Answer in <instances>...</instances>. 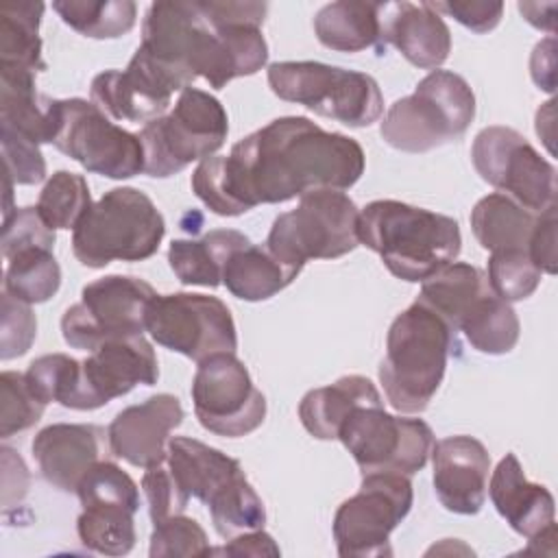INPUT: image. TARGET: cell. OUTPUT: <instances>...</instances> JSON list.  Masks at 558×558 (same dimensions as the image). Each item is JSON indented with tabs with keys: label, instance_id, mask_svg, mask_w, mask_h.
Wrapping results in <instances>:
<instances>
[{
	"label": "cell",
	"instance_id": "1",
	"mask_svg": "<svg viewBox=\"0 0 558 558\" xmlns=\"http://www.w3.org/2000/svg\"><path fill=\"white\" fill-rule=\"evenodd\" d=\"M362 146L303 116L275 118L192 172V192L218 216L286 203L314 190H349L364 172Z\"/></svg>",
	"mask_w": 558,
	"mask_h": 558
},
{
	"label": "cell",
	"instance_id": "2",
	"mask_svg": "<svg viewBox=\"0 0 558 558\" xmlns=\"http://www.w3.org/2000/svg\"><path fill=\"white\" fill-rule=\"evenodd\" d=\"M266 2L161 0L142 22L140 48L172 72L183 87L205 78L222 89L229 81L259 72L268 61L262 35Z\"/></svg>",
	"mask_w": 558,
	"mask_h": 558
},
{
	"label": "cell",
	"instance_id": "3",
	"mask_svg": "<svg viewBox=\"0 0 558 558\" xmlns=\"http://www.w3.org/2000/svg\"><path fill=\"white\" fill-rule=\"evenodd\" d=\"M357 238L395 277L410 283L425 281L462 248L456 218L392 198L373 201L360 211Z\"/></svg>",
	"mask_w": 558,
	"mask_h": 558
},
{
	"label": "cell",
	"instance_id": "4",
	"mask_svg": "<svg viewBox=\"0 0 558 558\" xmlns=\"http://www.w3.org/2000/svg\"><path fill=\"white\" fill-rule=\"evenodd\" d=\"M453 349H458L456 331L421 301L397 314L386 336V357L379 364L388 403L403 414L423 412L445 377Z\"/></svg>",
	"mask_w": 558,
	"mask_h": 558
},
{
	"label": "cell",
	"instance_id": "5",
	"mask_svg": "<svg viewBox=\"0 0 558 558\" xmlns=\"http://www.w3.org/2000/svg\"><path fill=\"white\" fill-rule=\"evenodd\" d=\"M166 233V220L150 196L135 187L105 192L72 233L74 257L87 268H105L111 262H142L157 253Z\"/></svg>",
	"mask_w": 558,
	"mask_h": 558
},
{
	"label": "cell",
	"instance_id": "6",
	"mask_svg": "<svg viewBox=\"0 0 558 558\" xmlns=\"http://www.w3.org/2000/svg\"><path fill=\"white\" fill-rule=\"evenodd\" d=\"M475 118V94L456 72L432 70L414 92L390 105L381 137L403 153H427L466 133Z\"/></svg>",
	"mask_w": 558,
	"mask_h": 558
},
{
	"label": "cell",
	"instance_id": "7",
	"mask_svg": "<svg viewBox=\"0 0 558 558\" xmlns=\"http://www.w3.org/2000/svg\"><path fill=\"white\" fill-rule=\"evenodd\" d=\"M268 85L281 100L303 105L351 129L371 126L384 111L381 89L371 74L320 61L270 63Z\"/></svg>",
	"mask_w": 558,
	"mask_h": 558
},
{
	"label": "cell",
	"instance_id": "8",
	"mask_svg": "<svg viewBox=\"0 0 558 558\" xmlns=\"http://www.w3.org/2000/svg\"><path fill=\"white\" fill-rule=\"evenodd\" d=\"M229 120L220 100L198 87H185L174 109L144 124L140 142L144 148V172L166 179L192 161L211 157L227 140Z\"/></svg>",
	"mask_w": 558,
	"mask_h": 558
},
{
	"label": "cell",
	"instance_id": "9",
	"mask_svg": "<svg viewBox=\"0 0 558 558\" xmlns=\"http://www.w3.org/2000/svg\"><path fill=\"white\" fill-rule=\"evenodd\" d=\"M357 220L360 209L344 192L314 190L272 220L266 248L299 268L310 259H336L360 244Z\"/></svg>",
	"mask_w": 558,
	"mask_h": 558
},
{
	"label": "cell",
	"instance_id": "10",
	"mask_svg": "<svg viewBox=\"0 0 558 558\" xmlns=\"http://www.w3.org/2000/svg\"><path fill=\"white\" fill-rule=\"evenodd\" d=\"M155 296L153 286L140 277H100L81 290V303L65 310L61 318L63 340L92 353L107 340L142 336Z\"/></svg>",
	"mask_w": 558,
	"mask_h": 558
},
{
	"label": "cell",
	"instance_id": "11",
	"mask_svg": "<svg viewBox=\"0 0 558 558\" xmlns=\"http://www.w3.org/2000/svg\"><path fill=\"white\" fill-rule=\"evenodd\" d=\"M414 501L410 475L368 473L360 490L333 514V541L342 558L392 556L390 532L408 517Z\"/></svg>",
	"mask_w": 558,
	"mask_h": 558
},
{
	"label": "cell",
	"instance_id": "12",
	"mask_svg": "<svg viewBox=\"0 0 558 558\" xmlns=\"http://www.w3.org/2000/svg\"><path fill=\"white\" fill-rule=\"evenodd\" d=\"M338 440L353 456L362 475H414L427 464L436 442L425 421L388 414L384 405L355 408L342 423Z\"/></svg>",
	"mask_w": 558,
	"mask_h": 558
},
{
	"label": "cell",
	"instance_id": "13",
	"mask_svg": "<svg viewBox=\"0 0 558 558\" xmlns=\"http://www.w3.org/2000/svg\"><path fill=\"white\" fill-rule=\"evenodd\" d=\"M52 146L87 172L107 179H131L144 172L140 135L113 124L96 102L85 98L59 100Z\"/></svg>",
	"mask_w": 558,
	"mask_h": 558
},
{
	"label": "cell",
	"instance_id": "14",
	"mask_svg": "<svg viewBox=\"0 0 558 558\" xmlns=\"http://www.w3.org/2000/svg\"><path fill=\"white\" fill-rule=\"evenodd\" d=\"M477 174L527 211L556 205V168L514 129L486 126L471 146Z\"/></svg>",
	"mask_w": 558,
	"mask_h": 558
},
{
	"label": "cell",
	"instance_id": "15",
	"mask_svg": "<svg viewBox=\"0 0 558 558\" xmlns=\"http://www.w3.org/2000/svg\"><path fill=\"white\" fill-rule=\"evenodd\" d=\"M150 338L194 362L214 353H235L238 333L229 307L209 294H157L146 314Z\"/></svg>",
	"mask_w": 558,
	"mask_h": 558
},
{
	"label": "cell",
	"instance_id": "16",
	"mask_svg": "<svg viewBox=\"0 0 558 558\" xmlns=\"http://www.w3.org/2000/svg\"><path fill=\"white\" fill-rule=\"evenodd\" d=\"M192 401L198 423L216 436H246L266 418V397L235 353H214L198 362Z\"/></svg>",
	"mask_w": 558,
	"mask_h": 558
},
{
	"label": "cell",
	"instance_id": "17",
	"mask_svg": "<svg viewBox=\"0 0 558 558\" xmlns=\"http://www.w3.org/2000/svg\"><path fill=\"white\" fill-rule=\"evenodd\" d=\"M181 81L148 57L140 46L124 70H107L92 81V102L107 116L124 122H150L163 116Z\"/></svg>",
	"mask_w": 558,
	"mask_h": 558
},
{
	"label": "cell",
	"instance_id": "18",
	"mask_svg": "<svg viewBox=\"0 0 558 558\" xmlns=\"http://www.w3.org/2000/svg\"><path fill=\"white\" fill-rule=\"evenodd\" d=\"M83 410H96L111 399L131 392L137 384L155 386L159 364L144 336L113 338L96 347L81 362Z\"/></svg>",
	"mask_w": 558,
	"mask_h": 558
},
{
	"label": "cell",
	"instance_id": "19",
	"mask_svg": "<svg viewBox=\"0 0 558 558\" xmlns=\"http://www.w3.org/2000/svg\"><path fill=\"white\" fill-rule=\"evenodd\" d=\"M183 423V408L174 395L161 392L129 405L107 427L109 451L133 466L148 469L166 460L168 436Z\"/></svg>",
	"mask_w": 558,
	"mask_h": 558
},
{
	"label": "cell",
	"instance_id": "20",
	"mask_svg": "<svg viewBox=\"0 0 558 558\" xmlns=\"http://www.w3.org/2000/svg\"><path fill=\"white\" fill-rule=\"evenodd\" d=\"M434 490L445 510L477 514L486 501L490 456L473 436H447L432 447Z\"/></svg>",
	"mask_w": 558,
	"mask_h": 558
},
{
	"label": "cell",
	"instance_id": "21",
	"mask_svg": "<svg viewBox=\"0 0 558 558\" xmlns=\"http://www.w3.org/2000/svg\"><path fill=\"white\" fill-rule=\"evenodd\" d=\"M109 434L94 423H54L33 438V458L48 484L63 493H76L81 477L100 460H107Z\"/></svg>",
	"mask_w": 558,
	"mask_h": 558
},
{
	"label": "cell",
	"instance_id": "22",
	"mask_svg": "<svg viewBox=\"0 0 558 558\" xmlns=\"http://www.w3.org/2000/svg\"><path fill=\"white\" fill-rule=\"evenodd\" d=\"M386 46L421 70H438L451 52V33L429 2H381L379 52Z\"/></svg>",
	"mask_w": 558,
	"mask_h": 558
},
{
	"label": "cell",
	"instance_id": "23",
	"mask_svg": "<svg viewBox=\"0 0 558 558\" xmlns=\"http://www.w3.org/2000/svg\"><path fill=\"white\" fill-rule=\"evenodd\" d=\"M486 493L506 523L527 541L556 523L551 493L525 477L519 458L512 451L497 462Z\"/></svg>",
	"mask_w": 558,
	"mask_h": 558
},
{
	"label": "cell",
	"instance_id": "24",
	"mask_svg": "<svg viewBox=\"0 0 558 558\" xmlns=\"http://www.w3.org/2000/svg\"><path fill=\"white\" fill-rule=\"evenodd\" d=\"M59 100L35 89V72L0 65V129L35 144H52Z\"/></svg>",
	"mask_w": 558,
	"mask_h": 558
},
{
	"label": "cell",
	"instance_id": "25",
	"mask_svg": "<svg viewBox=\"0 0 558 558\" xmlns=\"http://www.w3.org/2000/svg\"><path fill=\"white\" fill-rule=\"evenodd\" d=\"M166 464L181 490L205 506L220 488L244 473L235 458L187 436H174L168 440Z\"/></svg>",
	"mask_w": 558,
	"mask_h": 558
},
{
	"label": "cell",
	"instance_id": "26",
	"mask_svg": "<svg viewBox=\"0 0 558 558\" xmlns=\"http://www.w3.org/2000/svg\"><path fill=\"white\" fill-rule=\"evenodd\" d=\"M362 405H384L379 390L364 375H344L329 386L305 392L299 403V418L314 438L338 440L347 416Z\"/></svg>",
	"mask_w": 558,
	"mask_h": 558
},
{
	"label": "cell",
	"instance_id": "27",
	"mask_svg": "<svg viewBox=\"0 0 558 558\" xmlns=\"http://www.w3.org/2000/svg\"><path fill=\"white\" fill-rule=\"evenodd\" d=\"M246 244H251V240L235 229H214L201 238L172 240L168 264L185 286L218 288L229 257Z\"/></svg>",
	"mask_w": 558,
	"mask_h": 558
},
{
	"label": "cell",
	"instance_id": "28",
	"mask_svg": "<svg viewBox=\"0 0 558 558\" xmlns=\"http://www.w3.org/2000/svg\"><path fill=\"white\" fill-rule=\"evenodd\" d=\"M318 41L336 52H360L381 41V2L340 0L325 4L314 15Z\"/></svg>",
	"mask_w": 558,
	"mask_h": 558
},
{
	"label": "cell",
	"instance_id": "29",
	"mask_svg": "<svg viewBox=\"0 0 558 558\" xmlns=\"http://www.w3.org/2000/svg\"><path fill=\"white\" fill-rule=\"evenodd\" d=\"M299 272V266L281 262L266 246L246 244L229 257L222 283L242 301H266L288 288Z\"/></svg>",
	"mask_w": 558,
	"mask_h": 558
},
{
	"label": "cell",
	"instance_id": "30",
	"mask_svg": "<svg viewBox=\"0 0 558 558\" xmlns=\"http://www.w3.org/2000/svg\"><path fill=\"white\" fill-rule=\"evenodd\" d=\"M538 214L523 209L501 192H493L471 209V229L482 248L527 251Z\"/></svg>",
	"mask_w": 558,
	"mask_h": 558
},
{
	"label": "cell",
	"instance_id": "31",
	"mask_svg": "<svg viewBox=\"0 0 558 558\" xmlns=\"http://www.w3.org/2000/svg\"><path fill=\"white\" fill-rule=\"evenodd\" d=\"M421 283L416 301L436 312L453 331L469 305L490 290L486 272L464 262H451Z\"/></svg>",
	"mask_w": 558,
	"mask_h": 558
},
{
	"label": "cell",
	"instance_id": "32",
	"mask_svg": "<svg viewBox=\"0 0 558 558\" xmlns=\"http://www.w3.org/2000/svg\"><path fill=\"white\" fill-rule=\"evenodd\" d=\"M456 331H462L469 344L480 353L504 355L514 349L521 325L512 305L493 290H486L462 314Z\"/></svg>",
	"mask_w": 558,
	"mask_h": 558
},
{
	"label": "cell",
	"instance_id": "33",
	"mask_svg": "<svg viewBox=\"0 0 558 558\" xmlns=\"http://www.w3.org/2000/svg\"><path fill=\"white\" fill-rule=\"evenodd\" d=\"M41 2H7L0 9V65L44 72L39 22Z\"/></svg>",
	"mask_w": 558,
	"mask_h": 558
},
{
	"label": "cell",
	"instance_id": "34",
	"mask_svg": "<svg viewBox=\"0 0 558 558\" xmlns=\"http://www.w3.org/2000/svg\"><path fill=\"white\" fill-rule=\"evenodd\" d=\"M135 512L137 508L118 501L87 504L76 519V534L89 551L124 556L137 541Z\"/></svg>",
	"mask_w": 558,
	"mask_h": 558
},
{
	"label": "cell",
	"instance_id": "35",
	"mask_svg": "<svg viewBox=\"0 0 558 558\" xmlns=\"http://www.w3.org/2000/svg\"><path fill=\"white\" fill-rule=\"evenodd\" d=\"M52 9L63 24L92 39L122 37L137 17V7L131 0H54Z\"/></svg>",
	"mask_w": 558,
	"mask_h": 558
},
{
	"label": "cell",
	"instance_id": "36",
	"mask_svg": "<svg viewBox=\"0 0 558 558\" xmlns=\"http://www.w3.org/2000/svg\"><path fill=\"white\" fill-rule=\"evenodd\" d=\"M4 292L24 303H44L61 286V268L50 248H22L7 259Z\"/></svg>",
	"mask_w": 558,
	"mask_h": 558
},
{
	"label": "cell",
	"instance_id": "37",
	"mask_svg": "<svg viewBox=\"0 0 558 558\" xmlns=\"http://www.w3.org/2000/svg\"><path fill=\"white\" fill-rule=\"evenodd\" d=\"M207 508L216 532L227 541L244 532L262 530L266 523L264 501L248 484L244 473L220 488Z\"/></svg>",
	"mask_w": 558,
	"mask_h": 558
},
{
	"label": "cell",
	"instance_id": "38",
	"mask_svg": "<svg viewBox=\"0 0 558 558\" xmlns=\"http://www.w3.org/2000/svg\"><path fill=\"white\" fill-rule=\"evenodd\" d=\"M31 388L44 403L57 401L70 410H83L81 362L65 353H48L28 364Z\"/></svg>",
	"mask_w": 558,
	"mask_h": 558
},
{
	"label": "cell",
	"instance_id": "39",
	"mask_svg": "<svg viewBox=\"0 0 558 558\" xmlns=\"http://www.w3.org/2000/svg\"><path fill=\"white\" fill-rule=\"evenodd\" d=\"M52 229H74L85 211L92 207L89 185L83 174L57 170L39 192L35 205Z\"/></svg>",
	"mask_w": 558,
	"mask_h": 558
},
{
	"label": "cell",
	"instance_id": "40",
	"mask_svg": "<svg viewBox=\"0 0 558 558\" xmlns=\"http://www.w3.org/2000/svg\"><path fill=\"white\" fill-rule=\"evenodd\" d=\"M486 277L490 290L499 299L512 303L532 296L543 272L536 268L527 251H495L490 253Z\"/></svg>",
	"mask_w": 558,
	"mask_h": 558
},
{
	"label": "cell",
	"instance_id": "41",
	"mask_svg": "<svg viewBox=\"0 0 558 558\" xmlns=\"http://www.w3.org/2000/svg\"><path fill=\"white\" fill-rule=\"evenodd\" d=\"M0 390H2V412H0L2 438L24 432L41 418L46 403L31 388L26 373L4 371L0 375Z\"/></svg>",
	"mask_w": 558,
	"mask_h": 558
},
{
	"label": "cell",
	"instance_id": "42",
	"mask_svg": "<svg viewBox=\"0 0 558 558\" xmlns=\"http://www.w3.org/2000/svg\"><path fill=\"white\" fill-rule=\"evenodd\" d=\"M76 495L81 506L98 501H118L140 510V490L133 477L111 460L96 462L78 482Z\"/></svg>",
	"mask_w": 558,
	"mask_h": 558
},
{
	"label": "cell",
	"instance_id": "43",
	"mask_svg": "<svg viewBox=\"0 0 558 558\" xmlns=\"http://www.w3.org/2000/svg\"><path fill=\"white\" fill-rule=\"evenodd\" d=\"M150 558L168 556H211V547L205 530L192 517L174 514L153 525Z\"/></svg>",
	"mask_w": 558,
	"mask_h": 558
},
{
	"label": "cell",
	"instance_id": "44",
	"mask_svg": "<svg viewBox=\"0 0 558 558\" xmlns=\"http://www.w3.org/2000/svg\"><path fill=\"white\" fill-rule=\"evenodd\" d=\"M54 229L46 225L37 207H15V211L2 220V253L9 259L22 248H54Z\"/></svg>",
	"mask_w": 558,
	"mask_h": 558
},
{
	"label": "cell",
	"instance_id": "45",
	"mask_svg": "<svg viewBox=\"0 0 558 558\" xmlns=\"http://www.w3.org/2000/svg\"><path fill=\"white\" fill-rule=\"evenodd\" d=\"M142 488H144V495L148 501V512H150L153 525L166 521L168 517L181 514L187 508L190 497L177 484L166 460L146 469V473L142 477Z\"/></svg>",
	"mask_w": 558,
	"mask_h": 558
},
{
	"label": "cell",
	"instance_id": "46",
	"mask_svg": "<svg viewBox=\"0 0 558 558\" xmlns=\"http://www.w3.org/2000/svg\"><path fill=\"white\" fill-rule=\"evenodd\" d=\"M37 333V320L28 303L2 292V325H0V357L13 360L24 355Z\"/></svg>",
	"mask_w": 558,
	"mask_h": 558
},
{
	"label": "cell",
	"instance_id": "47",
	"mask_svg": "<svg viewBox=\"0 0 558 558\" xmlns=\"http://www.w3.org/2000/svg\"><path fill=\"white\" fill-rule=\"evenodd\" d=\"M0 144H2V159L4 172L17 185H35L46 179V161L39 150V144L0 129Z\"/></svg>",
	"mask_w": 558,
	"mask_h": 558
},
{
	"label": "cell",
	"instance_id": "48",
	"mask_svg": "<svg viewBox=\"0 0 558 558\" xmlns=\"http://www.w3.org/2000/svg\"><path fill=\"white\" fill-rule=\"evenodd\" d=\"M429 7L440 15L447 13L462 26L471 28L473 33H488L493 31L501 15H504V4L501 2H429Z\"/></svg>",
	"mask_w": 558,
	"mask_h": 558
},
{
	"label": "cell",
	"instance_id": "49",
	"mask_svg": "<svg viewBox=\"0 0 558 558\" xmlns=\"http://www.w3.org/2000/svg\"><path fill=\"white\" fill-rule=\"evenodd\" d=\"M527 253L541 272L556 275V205L538 214Z\"/></svg>",
	"mask_w": 558,
	"mask_h": 558
},
{
	"label": "cell",
	"instance_id": "50",
	"mask_svg": "<svg viewBox=\"0 0 558 558\" xmlns=\"http://www.w3.org/2000/svg\"><path fill=\"white\" fill-rule=\"evenodd\" d=\"M211 554H222V556H279V547L275 543V538L270 534L262 530H253V532H244L238 534L233 538H229V543H225L218 549H211Z\"/></svg>",
	"mask_w": 558,
	"mask_h": 558
},
{
	"label": "cell",
	"instance_id": "51",
	"mask_svg": "<svg viewBox=\"0 0 558 558\" xmlns=\"http://www.w3.org/2000/svg\"><path fill=\"white\" fill-rule=\"evenodd\" d=\"M530 70H532L534 83L543 92L551 94L556 87V72H554L556 70V39L554 37H547L534 46V52L530 59Z\"/></svg>",
	"mask_w": 558,
	"mask_h": 558
},
{
	"label": "cell",
	"instance_id": "52",
	"mask_svg": "<svg viewBox=\"0 0 558 558\" xmlns=\"http://www.w3.org/2000/svg\"><path fill=\"white\" fill-rule=\"evenodd\" d=\"M543 9H547L549 13H554L556 4L549 2V4L545 7V4H538V2H519V11L523 13V17H525L532 26L543 28V31H547L549 35H554V15L543 17Z\"/></svg>",
	"mask_w": 558,
	"mask_h": 558
}]
</instances>
